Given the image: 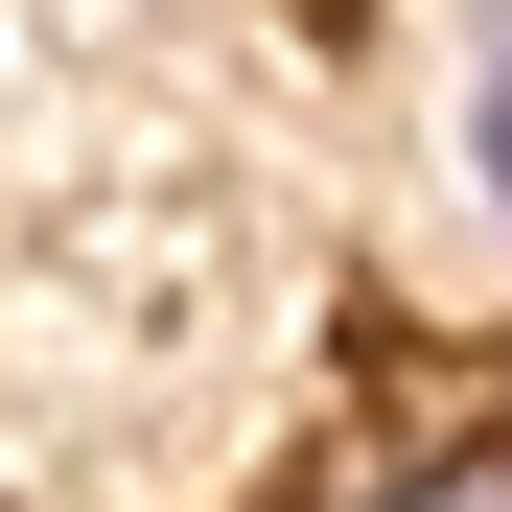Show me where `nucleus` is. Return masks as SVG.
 <instances>
[{
    "label": "nucleus",
    "mask_w": 512,
    "mask_h": 512,
    "mask_svg": "<svg viewBox=\"0 0 512 512\" xmlns=\"http://www.w3.org/2000/svg\"><path fill=\"white\" fill-rule=\"evenodd\" d=\"M303 512H512V396H419V419H373Z\"/></svg>",
    "instance_id": "obj_1"
},
{
    "label": "nucleus",
    "mask_w": 512,
    "mask_h": 512,
    "mask_svg": "<svg viewBox=\"0 0 512 512\" xmlns=\"http://www.w3.org/2000/svg\"><path fill=\"white\" fill-rule=\"evenodd\" d=\"M466 187H489V233H512V24H489V70H466Z\"/></svg>",
    "instance_id": "obj_2"
},
{
    "label": "nucleus",
    "mask_w": 512,
    "mask_h": 512,
    "mask_svg": "<svg viewBox=\"0 0 512 512\" xmlns=\"http://www.w3.org/2000/svg\"><path fill=\"white\" fill-rule=\"evenodd\" d=\"M489 24H512V0H489Z\"/></svg>",
    "instance_id": "obj_3"
}]
</instances>
